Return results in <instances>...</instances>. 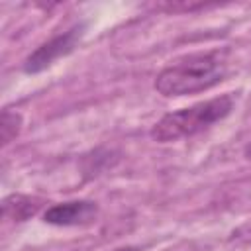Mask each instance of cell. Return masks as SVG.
I'll return each mask as SVG.
<instances>
[{
  "label": "cell",
  "instance_id": "5",
  "mask_svg": "<svg viewBox=\"0 0 251 251\" xmlns=\"http://www.w3.org/2000/svg\"><path fill=\"white\" fill-rule=\"evenodd\" d=\"M41 208V200L39 198H31V196H24V194H12L8 198H4L2 202V214L8 220L14 222H25L27 218L35 216Z\"/></svg>",
  "mask_w": 251,
  "mask_h": 251
},
{
  "label": "cell",
  "instance_id": "3",
  "mask_svg": "<svg viewBox=\"0 0 251 251\" xmlns=\"http://www.w3.org/2000/svg\"><path fill=\"white\" fill-rule=\"evenodd\" d=\"M82 29H84V25H75V27L67 29L65 33H59V35L51 37L49 41H45L43 45H39L24 61V73H27V75L41 73L43 69L53 65V61H57L59 57L69 55L76 47V43L82 35Z\"/></svg>",
  "mask_w": 251,
  "mask_h": 251
},
{
  "label": "cell",
  "instance_id": "6",
  "mask_svg": "<svg viewBox=\"0 0 251 251\" xmlns=\"http://www.w3.org/2000/svg\"><path fill=\"white\" fill-rule=\"evenodd\" d=\"M20 129H22V114L6 108L2 112V118H0V139H2V143L8 145L14 137H18Z\"/></svg>",
  "mask_w": 251,
  "mask_h": 251
},
{
  "label": "cell",
  "instance_id": "2",
  "mask_svg": "<svg viewBox=\"0 0 251 251\" xmlns=\"http://www.w3.org/2000/svg\"><path fill=\"white\" fill-rule=\"evenodd\" d=\"M233 96L224 94L206 102H198L188 108H180L176 112L165 114L153 127H151V137L159 143H169L176 141L182 137H190L212 124L227 118L233 110Z\"/></svg>",
  "mask_w": 251,
  "mask_h": 251
},
{
  "label": "cell",
  "instance_id": "8",
  "mask_svg": "<svg viewBox=\"0 0 251 251\" xmlns=\"http://www.w3.org/2000/svg\"><path fill=\"white\" fill-rule=\"evenodd\" d=\"M116 251H133V247H124V249H116Z\"/></svg>",
  "mask_w": 251,
  "mask_h": 251
},
{
  "label": "cell",
  "instance_id": "7",
  "mask_svg": "<svg viewBox=\"0 0 251 251\" xmlns=\"http://www.w3.org/2000/svg\"><path fill=\"white\" fill-rule=\"evenodd\" d=\"M227 241L229 243H235V245H251V222H245L239 227H235L229 233V239Z\"/></svg>",
  "mask_w": 251,
  "mask_h": 251
},
{
  "label": "cell",
  "instance_id": "4",
  "mask_svg": "<svg viewBox=\"0 0 251 251\" xmlns=\"http://www.w3.org/2000/svg\"><path fill=\"white\" fill-rule=\"evenodd\" d=\"M98 206L90 200H73L55 204L45 210L43 222L51 226H88L96 222Z\"/></svg>",
  "mask_w": 251,
  "mask_h": 251
},
{
  "label": "cell",
  "instance_id": "1",
  "mask_svg": "<svg viewBox=\"0 0 251 251\" xmlns=\"http://www.w3.org/2000/svg\"><path fill=\"white\" fill-rule=\"evenodd\" d=\"M227 75V49H212L176 59L155 78V90L163 96H184L208 90Z\"/></svg>",
  "mask_w": 251,
  "mask_h": 251
}]
</instances>
